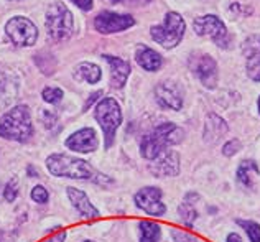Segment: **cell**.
I'll return each instance as SVG.
<instances>
[{
	"instance_id": "cell-3",
	"label": "cell",
	"mask_w": 260,
	"mask_h": 242,
	"mask_svg": "<svg viewBox=\"0 0 260 242\" xmlns=\"http://www.w3.org/2000/svg\"><path fill=\"white\" fill-rule=\"evenodd\" d=\"M46 168L53 176H66L73 179H92L95 176V170L87 162L63 154H53L48 157Z\"/></svg>"
},
{
	"instance_id": "cell-5",
	"label": "cell",
	"mask_w": 260,
	"mask_h": 242,
	"mask_svg": "<svg viewBox=\"0 0 260 242\" xmlns=\"http://www.w3.org/2000/svg\"><path fill=\"white\" fill-rule=\"evenodd\" d=\"M184 30H186V25H184V20L180 13L168 12L161 25H155L150 28V35L158 45L167 48V50H172V48L180 45Z\"/></svg>"
},
{
	"instance_id": "cell-18",
	"label": "cell",
	"mask_w": 260,
	"mask_h": 242,
	"mask_svg": "<svg viewBox=\"0 0 260 242\" xmlns=\"http://www.w3.org/2000/svg\"><path fill=\"white\" fill-rule=\"evenodd\" d=\"M228 134V124L216 114H209L206 119V127H204V140L209 143L217 142Z\"/></svg>"
},
{
	"instance_id": "cell-17",
	"label": "cell",
	"mask_w": 260,
	"mask_h": 242,
	"mask_svg": "<svg viewBox=\"0 0 260 242\" xmlns=\"http://www.w3.org/2000/svg\"><path fill=\"white\" fill-rule=\"evenodd\" d=\"M135 61L139 63L140 68H143L145 71H158L163 65V58L160 53H156L152 48H148L145 45L137 46L135 50Z\"/></svg>"
},
{
	"instance_id": "cell-24",
	"label": "cell",
	"mask_w": 260,
	"mask_h": 242,
	"mask_svg": "<svg viewBox=\"0 0 260 242\" xmlns=\"http://www.w3.org/2000/svg\"><path fill=\"white\" fill-rule=\"evenodd\" d=\"M242 54L245 58L258 56V54H260V33L258 35H250V37H247L244 40Z\"/></svg>"
},
{
	"instance_id": "cell-29",
	"label": "cell",
	"mask_w": 260,
	"mask_h": 242,
	"mask_svg": "<svg viewBox=\"0 0 260 242\" xmlns=\"http://www.w3.org/2000/svg\"><path fill=\"white\" fill-rule=\"evenodd\" d=\"M48 198H50V195H48V191L43 188V186H35V188L31 190V199L38 204H45L48 201Z\"/></svg>"
},
{
	"instance_id": "cell-12",
	"label": "cell",
	"mask_w": 260,
	"mask_h": 242,
	"mask_svg": "<svg viewBox=\"0 0 260 242\" xmlns=\"http://www.w3.org/2000/svg\"><path fill=\"white\" fill-rule=\"evenodd\" d=\"M150 171L153 176L167 178V176H176L180 173V155L175 150L167 148L165 152L153 158L148 165Z\"/></svg>"
},
{
	"instance_id": "cell-35",
	"label": "cell",
	"mask_w": 260,
	"mask_h": 242,
	"mask_svg": "<svg viewBox=\"0 0 260 242\" xmlns=\"http://www.w3.org/2000/svg\"><path fill=\"white\" fill-rule=\"evenodd\" d=\"M225 242H242V237L239 236V234H234V232H232V234H229V236H228Z\"/></svg>"
},
{
	"instance_id": "cell-6",
	"label": "cell",
	"mask_w": 260,
	"mask_h": 242,
	"mask_svg": "<svg viewBox=\"0 0 260 242\" xmlns=\"http://www.w3.org/2000/svg\"><path fill=\"white\" fill-rule=\"evenodd\" d=\"M46 32L48 37L54 41L66 40L73 33V13L70 9L61 4L54 2L46 12Z\"/></svg>"
},
{
	"instance_id": "cell-37",
	"label": "cell",
	"mask_w": 260,
	"mask_h": 242,
	"mask_svg": "<svg viewBox=\"0 0 260 242\" xmlns=\"http://www.w3.org/2000/svg\"><path fill=\"white\" fill-rule=\"evenodd\" d=\"M0 242H4V232L0 231Z\"/></svg>"
},
{
	"instance_id": "cell-16",
	"label": "cell",
	"mask_w": 260,
	"mask_h": 242,
	"mask_svg": "<svg viewBox=\"0 0 260 242\" xmlns=\"http://www.w3.org/2000/svg\"><path fill=\"white\" fill-rule=\"evenodd\" d=\"M102 58L107 61L109 68H111V86L114 89H122L128 79L130 65L125 63L124 59L117 58V56H109V54H104Z\"/></svg>"
},
{
	"instance_id": "cell-4",
	"label": "cell",
	"mask_w": 260,
	"mask_h": 242,
	"mask_svg": "<svg viewBox=\"0 0 260 242\" xmlns=\"http://www.w3.org/2000/svg\"><path fill=\"white\" fill-rule=\"evenodd\" d=\"M95 120L99 122V126L104 132V143L106 148H111L115 138V130L120 127L122 124V110L119 102L112 98H104L98 102L94 110Z\"/></svg>"
},
{
	"instance_id": "cell-21",
	"label": "cell",
	"mask_w": 260,
	"mask_h": 242,
	"mask_svg": "<svg viewBox=\"0 0 260 242\" xmlns=\"http://www.w3.org/2000/svg\"><path fill=\"white\" fill-rule=\"evenodd\" d=\"M193 196L194 195H188L186 199H184V203L180 204V207H178V216H180V219L188 227L193 226L198 218V211L194 207V201H198V196L196 198H193Z\"/></svg>"
},
{
	"instance_id": "cell-38",
	"label": "cell",
	"mask_w": 260,
	"mask_h": 242,
	"mask_svg": "<svg viewBox=\"0 0 260 242\" xmlns=\"http://www.w3.org/2000/svg\"><path fill=\"white\" fill-rule=\"evenodd\" d=\"M140 2H142V4H150L152 0H140Z\"/></svg>"
},
{
	"instance_id": "cell-11",
	"label": "cell",
	"mask_w": 260,
	"mask_h": 242,
	"mask_svg": "<svg viewBox=\"0 0 260 242\" xmlns=\"http://www.w3.org/2000/svg\"><path fill=\"white\" fill-rule=\"evenodd\" d=\"M189 68L198 79L203 82V86L208 89H214L217 84V65L216 61L208 54H193L189 59Z\"/></svg>"
},
{
	"instance_id": "cell-8",
	"label": "cell",
	"mask_w": 260,
	"mask_h": 242,
	"mask_svg": "<svg viewBox=\"0 0 260 242\" xmlns=\"http://www.w3.org/2000/svg\"><path fill=\"white\" fill-rule=\"evenodd\" d=\"M193 30L200 37H209L217 46H225L229 35L228 28H225L224 22L216 15H203L194 18L193 22Z\"/></svg>"
},
{
	"instance_id": "cell-26",
	"label": "cell",
	"mask_w": 260,
	"mask_h": 242,
	"mask_svg": "<svg viewBox=\"0 0 260 242\" xmlns=\"http://www.w3.org/2000/svg\"><path fill=\"white\" fill-rule=\"evenodd\" d=\"M247 76L255 82H260V54L252 56L247 61Z\"/></svg>"
},
{
	"instance_id": "cell-10",
	"label": "cell",
	"mask_w": 260,
	"mask_h": 242,
	"mask_svg": "<svg viewBox=\"0 0 260 242\" xmlns=\"http://www.w3.org/2000/svg\"><path fill=\"white\" fill-rule=\"evenodd\" d=\"M135 25V18L128 13H115V12H101L94 18V26L99 33H117L124 32Z\"/></svg>"
},
{
	"instance_id": "cell-27",
	"label": "cell",
	"mask_w": 260,
	"mask_h": 242,
	"mask_svg": "<svg viewBox=\"0 0 260 242\" xmlns=\"http://www.w3.org/2000/svg\"><path fill=\"white\" fill-rule=\"evenodd\" d=\"M42 96H43V99L46 102L56 104V102H59L61 99H63V91H61V89H58V87H45Z\"/></svg>"
},
{
	"instance_id": "cell-30",
	"label": "cell",
	"mask_w": 260,
	"mask_h": 242,
	"mask_svg": "<svg viewBox=\"0 0 260 242\" xmlns=\"http://www.w3.org/2000/svg\"><path fill=\"white\" fill-rule=\"evenodd\" d=\"M241 150V142L239 140H229L225 145H222V155L224 157H234L237 152Z\"/></svg>"
},
{
	"instance_id": "cell-28",
	"label": "cell",
	"mask_w": 260,
	"mask_h": 242,
	"mask_svg": "<svg viewBox=\"0 0 260 242\" xmlns=\"http://www.w3.org/2000/svg\"><path fill=\"white\" fill-rule=\"evenodd\" d=\"M17 195H18V182H17V178H12L10 182L5 185L4 198H5L9 203H12V201H15Z\"/></svg>"
},
{
	"instance_id": "cell-33",
	"label": "cell",
	"mask_w": 260,
	"mask_h": 242,
	"mask_svg": "<svg viewBox=\"0 0 260 242\" xmlns=\"http://www.w3.org/2000/svg\"><path fill=\"white\" fill-rule=\"evenodd\" d=\"M64 240H66V232L63 229H58L51 237H48L45 242H64Z\"/></svg>"
},
{
	"instance_id": "cell-22",
	"label": "cell",
	"mask_w": 260,
	"mask_h": 242,
	"mask_svg": "<svg viewBox=\"0 0 260 242\" xmlns=\"http://www.w3.org/2000/svg\"><path fill=\"white\" fill-rule=\"evenodd\" d=\"M17 94V86L5 73H0V107L10 104Z\"/></svg>"
},
{
	"instance_id": "cell-31",
	"label": "cell",
	"mask_w": 260,
	"mask_h": 242,
	"mask_svg": "<svg viewBox=\"0 0 260 242\" xmlns=\"http://www.w3.org/2000/svg\"><path fill=\"white\" fill-rule=\"evenodd\" d=\"M172 234H173V240H175V242H198L196 237H193V236H191V234H188V232H183V231L175 229Z\"/></svg>"
},
{
	"instance_id": "cell-40",
	"label": "cell",
	"mask_w": 260,
	"mask_h": 242,
	"mask_svg": "<svg viewBox=\"0 0 260 242\" xmlns=\"http://www.w3.org/2000/svg\"><path fill=\"white\" fill-rule=\"evenodd\" d=\"M84 242H92V240H84Z\"/></svg>"
},
{
	"instance_id": "cell-20",
	"label": "cell",
	"mask_w": 260,
	"mask_h": 242,
	"mask_svg": "<svg viewBox=\"0 0 260 242\" xmlns=\"http://www.w3.org/2000/svg\"><path fill=\"white\" fill-rule=\"evenodd\" d=\"M102 76V71L98 65L94 63H81L76 71H74V78L81 79V81H86L89 84H95Z\"/></svg>"
},
{
	"instance_id": "cell-19",
	"label": "cell",
	"mask_w": 260,
	"mask_h": 242,
	"mask_svg": "<svg viewBox=\"0 0 260 242\" xmlns=\"http://www.w3.org/2000/svg\"><path fill=\"white\" fill-rule=\"evenodd\" d=\"M260 176V170L257 167V163L254 160H244L237 168V179L239 183L247 186V188H252L257 179Z\"/></svg>"
},
{
	"instance_id": "cell-9",
	"label": "cell",
	"mask_w": 260,
	"mask_h": 242,
	"mask_svg": "<svg viewBox=\"0 0 260 242\" xmlns=\"http://www.w3.org/2000/svg\"><path fill=\"white\" fill-rule=\"evenodd\" d=\"M134 199L135 206L143 213H147L148 216L160 218L167 211V206L163 203V193L155 186H145V188L139 190Z\"/></svg>"
},
{
	"instance_id": "cell-36",
	"label": "cell",
	"mask_w": 260,
	"mask_h": 242,
	"mask_svg": "<svg viewBox=\"0 0 260 242\" xmlns=\"http://www.w3.org/2000/svg\"><path fill=\"white\" fill-rule=\"evenodd\" d=\"M106 2H109V4H119L120 0H106Z\"/></svg>"
},
{
	"instance_id": "cell-39",
	"label": "cell",
	"mask_w": 260,
	"mask_h": 242,
	"mask_svg": "<svg viewBox=\"0 0 260 242\" xmlns=\"http://www.w3.org/2000/svg\"><path fill=\"white\" fill-rule=\"evenodd\" d=\"M258 112H260V98H258Z\"/></svg>"
},
{
	"instance_id": "cell-13",
	"label": "cell",
	"mask_w": 260,
	"mask_h": 242,
	"mask_svg": "<svg viewBox=\"0 0 260 242\" xmlns=\"http://www.w3.org/2000/svg\"><path fill=\"white\" fill-rule=\"evenodd\" d=\"M155 99L165 109L180 110L183 107V94L181 89L178 87L176 82L173 81H163L155 89Z\"/></svg>"
},
{
	"instance_id": "cell-15",
	"label": "cell",
	"mask_w": 260,
	"mask_h": 242,
	"mask_svg": "<svg viewBox=\"0 0 260 242\" xmlns=\"http://www.w3.org/2000/svg\"><path fill=\"white\" fill-rule=\"evenodd\" d=\"M66 193H68V198H70L71 204L74 206V209H76L84 219H98L101 216L98 207L92 206V203L89 201V198L84 191H81L78 188H68Z\"/></svg>"
},
{
	"instance_id": "cell-32",
	"label": "cell",
	"mask_w": 260,
	"mask_h": 242,
	"mask_svg": "<svg viewBox=\"0 0 260 242\" xmlns=\"http://www.w3.org/2000/svg\"><path fill=\"white\" fill-rule=\"evenodd\" d=\"M42 122L45 124L46 129H51L54 124H56V115L48 112V110H43V112H42Z\"/></svg>"
},
{
	"instance_id": "cell-14",
	"label": "cell",
	"mask_w": 260,
	"mask_h": 242,
	"mask_svg": "<svg viewBox=\"0 0 260 242\" xmlns=\"http://www.w3.org/2000/svg\"><path fill=\"white\" fill-rule=\"evenodd\" d=\"M64 145L76 154H91L98 148L99 140L92 129H81L68 137Z\"/></svg>"
},
{
	"instance_id": "cell-25",
	"label": "cell",
	"mask_w": 260,
	"mask_h": 242,
	"mask_svg": "<svg viewBox=\"0 0 260 242\" xmlns=\"http://www.w3.org/2000/svg\"><path fill=\"white\" fill-rule=\"evenodd\" d=\"M237 224L247 232L250 242H260V224L255 221H247V219H237Z\"/></svg>"
},
{
	"instance_id": "cell-7",
	"label": "cell",
	"mask_w": 260,
	"mask_h": 242,
	"mask_svg": "<svg viewBox=\"0 0 260 242\" xmlns=\"http://www.w3.org/2000/svg\"><path fill=\"white\" fill-rule=\"evenodd\" d=\"M7 37L10 38L12 43H15L18 46H31L35 45L38 30L28 18L25 17H13L7 22L5 26Z\"/></svg>"
},
{
	"instance_id": "cell-23",
	"label": "cell",
	"mask_w": 260,
	"mask_h": 242,
	"mask_svg": "<svg viewBox=\"0 0 260 242\" xmlns=\"http://www.w3.org/2000/svg\"><path fill=\"white\" fill-rule=\"evenodd\" d=\"M140 231V242H158L161 236V229L156 223L152 221H142L139 224Z\"/></svg>"
},
{
	"instance_id": "cell-1",
	"label": "cell",
	"mask_w": 260,
	"mask_h": 242,
	"mask_svg": "<svg viewBox=\"0 0 260 242\" xmlns=\"http://www.w3.org/2000/svg\"><path fill=\"white\" fill-rule=\"evenodd\" d=\"M181 138H183V130L172 122H165L156 127L152 134L142 138L140 154L148 162H152L161 152H165L170 145H176L178 142H181Z\"/></svg>"
},
{
	"instance_id": "cell-34",
	"label": "cell",
	"mask_w": 260,
	"mask_h": 242,
	"mask_svg": "<svg viewBox=\"0 0 260 242\" xmlns=\"http://www.w3.org/2000/svg\"><path fill=\"white\" fill-rule=\"evenodd\" d=\"M71 2L74 4V5H78L81 10H84V12H87V10H91L92 9V0H71Z\"/></svg>"
},
{
	"instance_id": "cell-2",
	"label": "cell",
	"mask_w": 260,
	"mask_h": 242,
	"mask_svg": "<svg viewBox=\"0 0 260 242\" xmlns=\"http://www.w3.org/2000/svg\"><path fill=\"white\" fill-rule=\"evenodd\" d=\"M33 134L30 109L26 106H17L0 119V137L5 140L26 142Z\"/></svg>"
}]
</instances>
